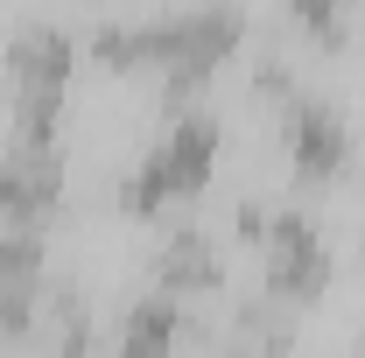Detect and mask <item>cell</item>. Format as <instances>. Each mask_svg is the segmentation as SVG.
<instances>
[{
    "mask_svg": "<svg viewBox=\"0 0 365 358\" xmlns=\"http://www.w3.org/2000/svg\"><path fill=\"white\" fill-rule=\"evenodd\" d=\"M211 155H218V120H211V113H182L176 127H169V140L120 183V204H127V211H162V204H176L190 190H204Z\"/></svg>",
    "mask_w": 365,
    "mask_h": 358,
    "instance_id": "6da1fadb",
    "label": "cell"
},
{
    "mask_svg": "<svg viewBox=\"0 0 365 358\" xmlns=\"http://www.w3.org/2000/svg\"><path fill=\"white\" fill-rule=\"evenodd\" d=\"M267 288L281 295V302H309V295H323V281H330V246H323V232L302 211H281V218H267Z\"/></svg>",
    "mask_w": 365,
    "mask_h": 358,
    "instance_id": "7a4b0ae2",
    "label": "cell"
},
{
    "mask_svg": "<svg viewBox=\"0 0 365 358\" xmlns=\"http://www.w3.org/2000/svg\"><path fill=\"white\" fill-rule=\"evenodd\" d=\"M56 190H63L56 148L49 140H14L7 162H0V218L36 232V218H49V204H56Z\"/></svg>",
    "mask_w": 365,
    "mask_h": 358,
    "instance_id": "3957f363",
    "label": "cell"
},
{
    "mask_svg": "<svg viewBox=\"0 0 365 358\" xmlns=\"http://www.w3.org/2000/svg\"><path fill=\"white\" fill-rule=\"evenodd\" d=\"M288 162L302 183H330L344 162H351V140H344V120L317 106V98H288Z\"/></svg>",
    "mask_w": 365,
    "mask_h": 358,
    "instance_id": "277c9868",
    "label": "cell"
},
{
    "mask_svg": "<svg viewBox=\"0 0 365 358\" xmlns=\"http://www.w3.org/2000/svg\"><path fill=\"white\" fill-rule=\"evenodd\" d=\"M176 330H182V302L176 295H148L120 323V358H176Z\"/></svg>",
    "mask_w": 365,
    "mask_h": 358,
    "instance_id": "5b68a950",
    "label": "cell"
},
{
    "mask_svg": "<svg viewBox=\"0 0 365 358\" xmlns=\"http://www.w3.org/2000/svg\"><path fill=\"white\" fill-rule=\"evenodd\" d=\"M162 274H169V288H211V281H218L211 239H204V232H176V239L162 246Z\"/></svg>",
    "mask_w": 365,
    "mask_h": 358,
    "instance_id": "8992f818",
    "label": "cell"
},
{
    "mask_svg": "<svg viewBox=\"0 0 365 358\" xmlns=\"http://www.w3.org/2000/svg\"><path fill=\"white\" fill-rule=\"evenodd\" d=\"M337 7H344V0H288V14H295V21H309L323 43H337Z\"/></svg>",
    "mask_w": 365,
    "mask_h": 358,
    "instance_id": "52a82bcc",
    "label": "cell"
}]
</instances>
